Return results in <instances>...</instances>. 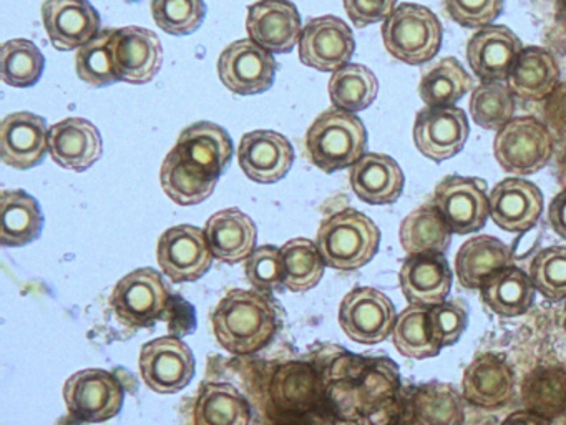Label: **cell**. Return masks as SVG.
Returning a JSON list of instances; mask_svg holds the SVG:
<instances>
[{"mask_svg": "<svg viewBox=\"0 0 566 425\" xmlns=\"http://www.w3.org/2000/svg\"><path fill=\"white\" fill-rule=\"evenodd\" d=\"M155 23L168 35H191L207 17L205 0H151Z\"/></svg>", "mask_w": 566, "mask_h": 425, "instance_id": "ee69618b", "label": "cell"}, {"mask_svg": "<svg viewBox=\"0 0 566 425\" xmlns=\"http://www.w3.org/2000/svg\"><path fill=\"white\" fill-rule=\"evenodd\" d=\"M284 261V288L293 292H306L316 288L326 271V261L316 242L307 238H294L281 248Z\"/></svg>", "mask_w": 566, "mask_h": 425, "instance_id": "8d00e7d4", "label": "cell"}, {"mask_svg": "<svg viewBox=\"0 0 566 425\" xmlns=\"http://www.w3.org/2000/svg\"><path fill=\"white\" fill-rule=\"evenodd\" d=\"M203 231L214 258L228 265L247 261L256 249V225L240 208L213 212Z\"/></svg>", "mask_w": 566, "mask_h": 425, "instance_id": "d4e9b609", "label": "cell"}, {"mask_svg": "<svg viewBox=\"0 0 566 425\" xmlns=\"http://www.w3.org/2000/svg\"><path fill=\"white\" fill-rule=\"evenodd\" d=\"M112 30L114 29H102L101 33L82 45L75 55L78 79L95 89H105L120 82L112 60L111 49H108Z\"/></svg>", "mask_w": 566, "mask_h": 425, "instance_id": "b9f144b4", "label": "cell"}, {"mask_svg": "<svg viewBox=\"0 0 566 425\" xmlns=\"http://www.w3.org/2000/svg\"><path fill=\"white\" fill-rule=\"evenodd\" d=\"M349 182L357 198L364 203L390 205L402 195L406 176L392 156L366 153L350 166Z\"/></svg>", "mask_w": 566, "mask_h": 425, "instance_id": "4316f807", "label": "cell"}, {"mask_svg": "<svg viewBox=\"0 0 566 425\" xmlns=\"http://www.w3.org/2000/svg\"><path fill=\"white\" fill-rule=\"evenodd\" d=\"M513 266V251L495 236H473L460 246L455 256V272L460 284L467 289H480L483 282Z\"/></svg>", "mask_w": 566, "mask_h": 425, "instance_id": "83f0119b", "label": "cell"}, {"mask_svg": "<svg viewBox=\"0 0 566 425\" xmlns=\"http://www.w3.org/2000/svg\"><path fill=\"white\" fill-rule=\"evenodd\" d=\"M469 325V312L462 302L450 301L429 309V329L440 349L457 344Z\"/></svg>", "mask_w": 566, "mask_h": 425, "instance_id": "7dc6e473", "label": "cell"}, {"mask_svg": "<svg viewBox=\"0 0 566 425\" xmlns=\"http://www.w3.org/2000/svg\"><path fill=\"white\" fill-rule=\"evenodd\" d=\"M472 90V76L453 56L430 66L419 83V95L427 106H453Z\"/></svg>", "mask_w": 566, "mask_h": 425, "instance_id": "d590c367", "label": "cell"}, {"mask_svg": "<svg viewBox=\"0 0 566 425\" xmlns=\"http://www.w3.org/2000/svg\"><path fill=\"white\" fill-rule=\"evenodd\" d=\"M523 397L530 411L548 418L566 408V372L542 369L528 375L523 384Z\"/></svg>", "mask_w": 566, "mask_h": 425, "instance_id": "60d3db41", "label": "cell"}, {"mask_svg": "<svg viewBox=\"0 0 566 425\" xmlns=\"http://www.w3.org/2000/svg\"><path fill=\"white\" fill-rule=\"evenodd\" d=\"M509 89L526 102L548 99L559 83L555 56L542 46L522 50L509 75Z\"/></svg>", "mask_w": 566, "mask_h": 425, "instance_id": "f546056e", "label": "cell"}, {"mask_svg": "<svg viewBox=\"0 0 566 425\" xmlns=\"http://www.w3.org/2000/svg\"><path fill=\"white\" fill-rule=\"evenodd\" d=\"M513 388L515 375L512 367L499 355H479L463 371V398L476 407H502L512 398Z\"/></svg>", "mask_w": 566, "mask_h": 425, "instance_id": "484cf974", "label": "cell"}, {"mask_svg": "<svg viewBox=\"0 0 566 425\" xmlns=\"http://www.w3.org/2000/svg\"><path fill=\"white\" fill-rule=\"evenodd\" d=\"M493 153L506 173L533 175L552 159V133L533 116L512 118L496 133Z\"/></svg>", "mask_w": 566, "mask_h": 425, "instance_id": "5b68a950", "label": "cell"}, {"mask_svg": "<svg viewBox=\"0 0 566 425\" xmlns=\"http://www.w3.org/2000/svg\"><path fill=\"white\" fill-rule=\"evenodd\" d=\"M447 12L469 29H483L502 13L505 0H443Z\"/></svg>", "mask_w": 566, "mask_h": 425, "instance_id": "c3c4849f", "label": "cell"}, {"mask_svg": "<svg viewBox=\"0 0 566 425\" xmlns=\"http://www.w3.org/2000/svg\"><path fill=\"white\" fill-rule=\"evenodd\" d=\"M522 50V42L509 27L486 25L469 40L467 60L479 79L502 82L509 79Z\"/></svg>", "mask_w": 566, "mask_h": 425, "instance_id": "cb8c5ba5", "label": "cell"}, {"mask_svg": "<svg viewBox=\"0 0 566 425\" xmlns=\"http://www.w3.org/2000/svg\"><path fill=\"white\" fill-rule=\"evenodd\" d=\"M489 199L490 216L503 231H528L542 216V189L526 179H503L493 186Z\"/></svg>", "mask_w": 566, "mask_h": 425, "instance_id": "603a6c76", "label": "cell"}, {"mask_svg": "<svg viewBox=\"0 0 566 425\" xmlns=\"http://www.w3.org/2000/svg\"><path fill=\"white\" fill-rule=\"evenodd\" d=\"M502 425H552L548 418L532 411H518L510 414Z\"/></svg>", "mask_w": 566, "mask_h": 425, "instance_id": "f5cc1de1", "label": "cell"}, {"mask_svg": "<svg viewBox=\"0 0 566 425\" xmlns=\"http://www.w3.org/2000/svg\"><path fill=\"white\" fill-rule=\"evenodd\" d=\"M316 245L326 266L356 271L373 261L379 251L380 231L376 222L354 208L333 212L321 222Z\"/></svg>", "mask_w": 566, "mask_h": 425, "instance_id": "7a4b0ae2", "label": "cell"}, {"mask_svg": "<svg viewBox=\"0 0 566 425\" xmlns=\"http://www.w3.org/2000/svg\"><path fill=\"white\" fill-rule=\"evenodd\" d=\"M244 274L256 291L270 292L284 286V261L276 246H260L244 261Z\"/></svg>", "mask_w": 566, "mask_h": 425, "instance_id": "bcb514c9", "label": "cell"}, {"mask_svg": "<svg viewBox=\"0 0 566 425\" xmlns=\"http://www.w3.org/2000/svg\"><path fill=\"white\" fill-rule=\"evenodd\" d=\"M442 37L439 17L419 3H400L382 23L387 52L409 65L432 60L439 53Z\"/></svg>", "mask_w": 566, "mask_h": 425, "instance_id": "277c9868", "label": "cell"}, {"mask_svg": "<svg viewBox=\"0 0 566 425\" xmlns=\"http://www.w3.org/2000/svg\"><path fill=\"white\" fill-rule=\"evenodd\" d=\"M195 425H250L251 407L243 394L227 382L205 384L195 404Z\"/></svg>", "mask_w": 566, "mask_h": 425, "instance_id": "d6a6232c", "label": "cell"}, {"mask_svg": "<svg viewBox=\"0 0 566 425\" xmlns=\"http://www.w3.org/2000/svg\"><path fill=\"white\" fill-rule=\"evenodd\" d=\"M469 133V118L459 106H427L417 113L413 142L426 158L442 163L462 152Z\"/></svg>", "mask_w": 566, "mask_h": 425, "instance_id": "2e32d148", "label": "cell"}, {"mask_svg": "<svg viewBox=\"0 0 566 425\" xmlns=\"http://www.w3.org/2000/svg\"><path fill=\"white\" fill-rule=\"evenodd\" d=\"M168 298L170 292L160 271L140 268L128 272L115 284L111 304L125 325L147 328L165 314Z\"/></svg>", "mask_w": 566, "mask_h": 425, "instance_id": "52a82bcc", "label": "cell"}, {"mask_svg": "<svg viewBox=\"0 0 566 425\" xmlns=\"http://www.w3.org/2000/svg\"><path fill=\"white\" fill-rule=\"evenodd\" d=\"M347 17L354 25H373L382 22L396 10L397 0H343Z\"/></svg>", "mask_w": 566, "mask_h": 425, "instance_id": "681fc988", "label": "cell"}, {"mask_svg": "<svg viewBox=\"0 0 566 425\" xmlns=\"http://www.w3.org/2000/svg\"><path fill=\"white\" fill-rule=\"evenodd\" d=\"M44 212L34 196L24 189L0 193V245L22 248L41 238Z\"/></svg>", "mask_w": 566, "mask_h": 425, "instance_id": "f1b7e54d", "label": "cell"}, {"mask_svg": "<svg viewBox=\"0 0 566 425\" xmlns=\"http://www.w3.org/2000/svg\"><path fill=\"white\" fill-rule=\"evenodd\" d=\"M433 203L455 235L479 231L490 216L486 183L472 176L443 178L433 193Z\"/></svg>", "mask_w": 566, "mask_h": 425, "instance_id": "5bb4252c", "label": "cell"}, {"mask_svg": "<svg viewBox=\"0 0 566 425\" xmlns=\"http://www.w3.org/2000/svg\"><path fill=\"white\" fill-rule=\"evenodd\" d=\"M277 62L251 39L234 40L218 59V76L234 95H260L273 86Z\"/></svg>", "mask_w": 566, "mask_h": 425, "instance_id": "30bf717a", "label": "cell"}, {"mask_svg": "<svg viewBox=\"0 0 566 425\" xmlns=\"http://www.w3.org/2000/svg\"><path fill=\"white\" fill-rule=\"evenodd\" d=\"M470 113L476 125L485 129H502L515 113L512 90L502 82H485L470 96Z\"/></svg>", "mask_w": 566, "mask_h": 425, "instance_id": "ab89813d", "label": "cell"}, {"mask_svg": "<svg viewBox=\"0 0 566 425\" xmlns=\"http://www.w3.org/2000/svg\"><path fill=\"white\" fill-rule=\"evenodd\" d=\"M400 246L407 256L446 255L452 245V229L436 203H426L410 211L400 222Z\"/></svg>", "mask_w": 566, "mask_h": 425, "instance_id": "4dcf8cb0", "label": "cell"}, {"mask_svg": "<svg viewBox=\"0 0 566 425\" xmlns=\"http://www.w3.org/2000/svg\"><path fill=\"white\" fill-rule=\"evenodd\" d=\"M366 148V125L359 116L343 110L321 113L306 132L307 158L327 175L356 165Z\"/></svg>", "mask_w": 566, "mask_h": 425, "instance_id": "3957f363", "label": "cell"}, {"mask_svg": "<svg viewBox=\"0 0 566 425\" xmlns=\"http://www.w3.org/2000/svg\"><path fill=\"white\" fill-rule=\"evenodd\" d=\"M140 374L157 394H177L195 377L197 361L187 342L174 335L154 339L140 351Z\"/></svg>", "mask_w": 566, "mask_h": 425, "instance_id": "8fae6325", "label": "cell"}, {"mask_svg": "<svg viewBox=\"0 0 566 425\" xmlns=\"http://www.w3.org/2000/svg\"><path fill=\"white\" fill-rule=\"evenodd\" d=\"M170 152L188 172L218 185V179L233 159L234 145L223 126L213 122H197L180 133L177 145Z\"/></svg>", "mask_w": 566, "mask_h": 425, "instance_id": "8992f818", "label": "cell"}, {"mask_svg": "<svg viewBox=\"0 0 566 425\" xmlns=\"http://www.w3.org/2000/svg\"><path fill=\"white\" fill-rule=\"evenodd\" d=\"M247 32L273 55L290 53L303 33L300 10L291 0H258L248 7Z\"/></svg>", "mask_w": 566, "mask_h": 425, "instance_id": "e0dca14e", "label": "cell"}, {"mask_svg": "<svg viewBox=\"0 0 566 425\" xmlns=\"http://www.w3.org/2000/svg\"><path fill=\"white\" fill-rule=\"evenodd\" d=\"M104 153V139L94 123L65 118L49 129V155L62 168L87 172Z\"/></svg>", "mask_w": 566, "mask_h": 425, "instance_id": "7402d4cb", "label": "cell"}, {"mask_svg": "<svg viewBox=\"0 0 566 425\" xmlns=\"http://www.w3.org/2000/svg\"><path fill=\"white\" fill-rule=\"evenodd\" d=\"M548 221L553 231L566 239V189L558 193L549 203Z\"/></svg>", "mask_w": 566, "mask_h": 425, "instance_id": "816d5d0a", "label": "cell"}, {"mask_svg": "<svg viewBox=\"0 0 566 425\" xmlns=\"http://www.w3.org/2000/svg\"><path fill=\"white\" fill-rule=\"evenodd\" d=\"M213 258L203 229L197 226H174L158 239V265L174 282H195L203 278L210 271Z\"/></svg>", "mask_w": 566, "mask_h": 425, "instance_id": "4fadbf2b", "label": "cell"}, {"mask_svg": "<svg viewBox=\"0 0 566 425\" xmlns=\"http://www.w3.org/2000/svg\"><path fill=\"white\" fill-rule=\"evenodd\" d=\"M238 163L248 178L261 185H273L293 168L294 148L283 133L254 129L241 138Z\"/></svg>", "mask_w": 566, "mask_h": 425, "instance_id": "ac0fdd59", "label": "cell"}, {"mask_svg": "<svg viewBox=\"0 0 566 425\" xmlns=\"http://www.w3.org/2000/svg\"><path fill=\"white\" fill-rule=\"evenodd\" d=\"M545 122L553 132L566 135V82L558 83L543 108Z\"/></svg>", "mask_w": 566, "mask_h": 425, "instance_id": "f907efd6", "label": "cell"}, {"mask_svg": "<svg viewBox=\"0 0 566 425\" xmlns=\"http://www.w3.org/2000/svg\"><path fill=\"white\" fill-rule=\"evenodd\" d=\"M392 341L400 355L416 361L436 357L442 351L430 334L429 309L419 305H410L397 315Z\"/></svg>", "mask_w": 566, "mask_h": 425, "instance_id": "f35d334b", "label": "cell"}, {"mask_svg": "<svg viewBox=\"0 0 566 425\" xmlns=\"http://www.w3.org/2000/svg\"><path fill=\"white\" fill-rule=\"evenodd\" d=\"M412 414L419 425H462V395L446 382L422 384L412 395Z\"/></svg>", "mask_w": 566, "mask_h": 425, "instance_id": "e575fe53", "label": "cell"}, {"mask_svg": "<svg viewBox=\"0 0 566 425\" xmlns=\"http://www.w3.org/2000/svg\"><path fill=\"white\" fill-rule=\"evenodd\" d=\"M400 289L410 305L442 304L452 288V269L446 255L407 256L399 271Z\"/></svg>", "mask_w": 566, "mask_h": 425, "instance_id": "44dd1931", "label": "cell"}, {"mask_svg": "<svg viewBox=\"0 0 566 425\" xmlns=\"http://www.w3.org/2000/svg\"><path fill=\"white\" fill-rule=\"evenodd\" d=\"M160 183L168 198L180 206H195L210 198L217 185L205 182L200 176L188 172L174 153L168 152L161 163Z\"/></svg>", "mask_w": 566, "mask_h": 425, "instance_id": "7bdbcfd3", "label": "cell"}, {"mask_svg": "<svg viewBox=\"0 0 566 425\" xmlns=\"http://www.w3.org/2000/svg\"><path fill=\"white\" fill-rule=\"evenodd\" d=\"M528 276L536 291L549 301L566 299L565 246H549L536 252L530 265Z\"/></svg>", "mask_w": 566, "mask_h": 425, "instance_id": "f6af8a7d", "label": "cell"}, {"mask_svg": "<svg viewBox=\"0 0 566 425\" xmlns=\"http://www.w3.org/2000/svg\"><path fill=\"white\" fill-rule=\"evenodd\" d=\"M42 23L54 49L78 50L101 33L102 19L91 0H45Z\"/></svg>", "mask_w": 566, "mask_h": 425, "instance_id": "d6986e66", "label": "cell"}, {"mask_svg": "<svg viewBox=\"0 0 566 425\" xmlns=\"http://www.w3.org/2000/svg\"><path fill=\"white\" fill-rule=\"evenodd\" d=\"M556 173H558L559 183H562L566 189V152L563 153L562 158H559L558 169H556Z\"/></svg>", "mask_w": 566, "mask_h": 425, "instance_id": "db71d44e", "label": "cell"}, {"mask_svg": "<svg viewBox=\"0 0 566 425\" xmlns=\"http://www.w3.org/2000/svg\"><path fill=\"white\" fill-rule=\"evenodd\" d=\"M49 152V129L44 116L15 112L0 123L2 162L19 172H28L44 162Z\"/></svg>", "mask_w": 566, "mask_h": 425, "instance_id": "ffe728a7", "label": "cell"}, {"mask_svg": "<svg viewBox=\"0 0 566 425\" xmlns=\"http://www.w3.org/2000/svg\"><path fill=\"white\" fill-rule=\"evenodd\" d=\"M565 329H566V318H565Z\"/></svg>", "mask_w": 566, "mask_h": 425, "instance_id": "11a10c76", "label": "cell"}, {"mask_svg": "<svg viewBox=\"0 0 566 425\" xmlns=\"http://www.w3.org/2000/svg\"><path fill=\"white\" fill-rule=\"evenodd\" d=\"M125 392L120 381L104 369L75 372L64 385V401L72 417L101 424L120 414Z\"/></svg>", "mask_w": 566, "mask_h": 425, "instance_id": "ba28073f", "label": "cell"}, {"mask_svg": "<svg viewBox=\"0 0 566 425\" xmlns=\"http://www.w3.org/2000/svg\"><path fill=\"white\" fill-rule=\"evenodd\" d=\"M108 49L118 79L132 85L150 83L164 65L160 37L144 27L128 25L112 30Z\"/></svg>", "mask_w": 566, "mask_h": 425, "instance_id": "7c38bea8", "label": "cell"}, {"mask_svg": "<svg viewBox=\"0 0 566 425\" xmlns=\"http://www.w3.org/2000/svg\"><path fill=\"white\" fill-rule=\"evenodd\" d=\"M297 50L304 65L334 73L350 62L356 40L353 29L339 17H316L303 27Z\"/></svg>", "mask_w": 566, "mask_h": 425, "instance_id": "9a60e30c", "label": "cell"}, {"mask_svg": "<svg viewBox=\"0 0 566 425\" xmlns=\"http://www.w3.org/2000/svg\"><path fill=\"white\" fill-rule=\"evenodd\" d=\"M44 70V53L32 40H8L0 49V75L9 86L29 89L38 85Z\"/></svg>", "mask_w": 566, "mask_h": 425, "instance_id": "74e56055", "label": "cell"}, {"mask_svg": "<svg viewBox=\"0 0 566 425\" xmlns=\"http://www.w3.org/2000/svg\"><path fill=\"white\" fill-rule=\"evenodd\" d=\"M397 314L394 302L379 289L356 288L339 305V325L357 344L374 345L392 335Z\"/></svg>", "mask_w": 566, "mask_h": 425, "instance_id": "9c48e42d", "label": "cell"}, {"mask_svg": "<svg viewBox=\"0 0 566 425\" xmlns=\"http://www.w3.org/2000/svg\"><path fill=\"white\" fill-rule=\"evenodd\" d=\"M213 331L221 348L248 355L270 344L277 331V312L260 291L233 289L213 312Z\"/></svg>", "mask_w": 566, "mask_h": 425, "instance_id": "6da1fadb", "label": "cell"}, {"mask_svg": "<svg viewBox=\"0 0 566 425\" xmlns=\"http://www.w3.org/2000/svg\"><path fill=\"white\" fill-rule=\"evenodd\" d=\"M480 289L486 308L502 318L525 314L535 301L536 289L532 279L516 266H509L490 276Z\"/></svg>", "mask_w": 566, "mask_h": 425, "instance_id": "1f68e13d", "label": "cell"}, {"mask_svg": "<svg viewBox=\"0 0 566 425\" xmlns=\"http://www.w3.org/2000/svg\"><path fill=\"white\" fill-rule=\"evenodd\" d=\"M327 90L334 108L357 113L373 105L379 93V82L369 66L347 63L333 73Z\"/></svg>", "mask_w": 566, "mask_h": 425, "instance_id": "836d02e7", "label": "cell"}]
</instances>
